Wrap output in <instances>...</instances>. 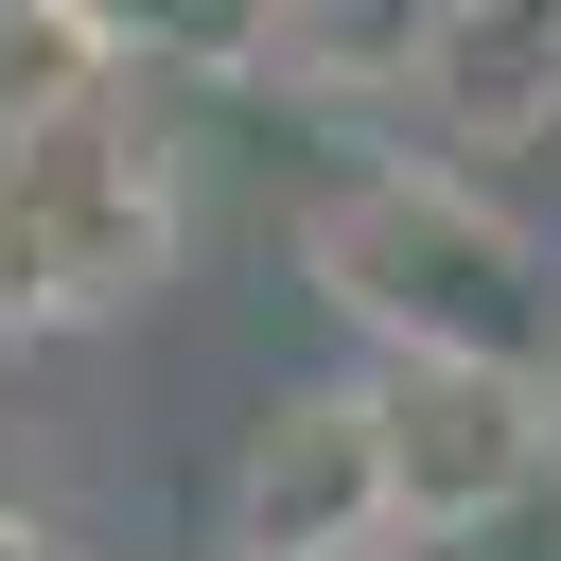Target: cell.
Instances as JSON below:
<instances>
[{
  "instance_id": "1",
  "label": "cell",
  "mask_w": 561,
  "mask_h": 561,
  "mask_svg": "<svg viewBox=\"0 0 561 561\" xmlns=\"http://www.w3.org/2000/svg\"><path fill=\"white\" fill-rule=\"evenodd\" d=\"M298 280L351 316V351H543L561 245L473 158H333L298 193Z\"/></svg>"
},
{
  "instance_id": "2",
  "label": "cell",
  "mask_w": 561,
  "mask_h": 561,
  "mask_svg": "<svg viewBox=\"0 0 561 561\" xmlns=\"http://www.w3.org/2000/svg\"><path fill=\"white\" fill-rule=\"evenodd\" d=\"M175 263H193V140L158 123V70L0 140V351L123 333L175 298Z\"/></svg>"
},
{
  "instance_id": "3",
  "label": "cell",
  "mask_w": 561,
  "mask_h": 561,
  "mask_svg": "<svg viewBox=\"0 0 561 561\" xmlns=\"http://www.w3.org/2000/svg\"><path fill=\"white\" fill-rule=\"evenodd\" d=\"M368 438H386V526L403 543H491L561 491V438H543V351H368Z\"/></svg>"
},
{
  "instance_id": "4",
  "label": "cell",
  "mask_w": 561,
  "mask_h": 561,
  "mask_svg": "<svg viewBox=\"0 0 561 561\" xmlns=\"http://www.w3.org/2000/svg\"><path fill=\"white\" fill-rule=\"evenodd\" d=\"M403 543L386 526V438H368V386L351 368H298L245 403L228 473H210V561H368Z\"/></svg>"
},
{
  "instance_id": "5",
  "label": "cell",
  "mask_w": 561,
  "mask_h": 561,
  "mask_svg": "<svg viewBox=\"0 0 561 561\" xmlns=\"http://www.w3.org/2000/svg\"><path fill=\"white\" fill-rule=\"evenodd\" d=\"M438 35H456V0H263V70L245 88H280L316 123H386V105L438 88Z\"/></svg>"
},
{
  "instance_id": "6",
  "label": "cell",
  "mask_w": 561,
  "mask_h": 561,
  "mask_svg": "<svg viewBox=\"0 0 561 561\" xmlns=\"http://www.w3.org/2000/svg\"><path fill=\"white\" fill-rule=\"evenodd\" d=\"M421 105L456 140H561V0H456Z\"/></svg>"
},
{
  "instance_id": "7",
  "label": "cell",
  "mask_w": 561,
  "mask_h": 561,
  "mask_svg": "<svg viewBox=\"0 0 561 561\" xmlns=\"http://www.w3.org/2000/svg\"><path fill=\"white\" fill-rule=\"evenodd\" d=\"M88 88H123V53L70 18V0H0V140H35V123H70Z\"/></svg>"
},
{
  "instance_id": "8",
  "label": "cell",
  "mask_w": 561,
  "mask_h": 561,
  "mask_svg": "<svg viewBox=\"0 0 561 561\" xmlns=\"http://www.w3.org/2000/svg\"><path fill=\"white\" fill-rule=\"evenodd\" d=\"M0 561H70V508H35V491H0Z\"/></svg>"
},
{
  "instance_id": "9",
  "label": "cell",
  "mask_w": 561,
  "mask_h": 561,
  "mask_svg": "<svg viewBox=\"0 0 561 561\" xmlns=\"http://www.w3.org/2000/svg\"><path fill=\"white\" fill-rule=\"evenodd\" d=\"M543 438H561V333H543Z\"/></svg>"
},
{
  "instance_id": "10",
  "label": "cell",
  "mask_w": 561,
  "mask_h": 561,
  "mask_svg": "<svg viewBox=\"0 0 561 561\" xmlns=\"http://www.w3.org/2000/svg\"><path fill=\"white\" fill-rule=\"evenodd\" d=\"M368 561H438V543H368Z\"/></svg>"
}]
</instances>
